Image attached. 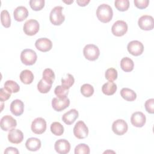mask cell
Masks as SVG:
<instances>
[{"mask_svg": "<svg viewBox=\"0 0 154 154\" xmlns=\"http://www.w3.org/2000/svg\"><path fill=\"white\" fill-rule=\"evenodd\" d=\"M73 134L78 139L85 138L88 135V129L83 121L78 122L73 128Z\"/></svg>", "mask_w": 154, "mask_h": 154, "instance_id": "6", "label": "cell"}, {"mask_svg": "<svg viewBox=\"0 0 154 154\" xmlns=\"http://www.w3.org/2000/svg\"><path fill=\"white\" fill-rule=\"evenodd\" d=\"M17 126L16 120L11 116L6 115L2 117L0 122V126L2 130L8 131L16 128Z\"/></svg>", "mask_w": 154, "mask_h": 154, "instance_id": "11", "label": "cell"}, {"mask_svg": "<svg viewBox=\"0 0 154 154\" xmlns=\"http://www.w3.org/2000/svg\"><path fill=\"white\" fill-rule=\"evenodd\" d=\"M1 24L5 28H9L11 25V17L8 11L4 10L1 13Z\"/></svg>", "mask_w": 154, "mask_h": 154, "instance_id": "29", "label": "cell"}, {"mask_svg": "<svg viewBox=\"0 0 154 154\" xmlns=\"http://www.w3.org/2000/svg\"><path fill=\"white\" fill-rule=\"evenodd\" d=\"M4 88L10 91L11 93H17L20 90V87L17 82L12 80L7 81L4 85Z\"/></svg>", "mask_w": 154, "mask_h": 154, "instance_id": "28", "label": "cell"}, {"mask_svg": "<svg viewBox=\"0 0 154 154\" xmlns=\"http://www.w3.org/2000/svg\"><path fill=\"white\" fill-rule=\"evenodd\" d=\"M113 11L112 8L108 4H102L96 10V16L102 23H108L112 18Z\"/></svg>", "mask_w": 154, "mask_h": 154, "instance_id": "1", "label": "cell"}, {"mask_svg": "<svg viewBox=\"0 0 154 154\" xmlns=\"http://www.w3.org/2000/svg\"><path fill=\"white\" fill-rule=\"evenodd\" d=\"M63 2H65V3H66V4H71V3H73V0H70V1H63Z\"/></svg>", "mask_w": 154, "mask_h": 154, "instance_id": "43", "label": "cell"}, {"mask_svg": "<svg viewBox=\"0 0 154 154\" xmlns=\"http://www.w3.org/2000/svg\"><path fill=\"white\" fill-rule=\"evenodd\" d=\"M31 128L34 134H42L46 129V122L42 117H37L32 122Z\"/></svg>", "mask_w": 154, "mask_h": 154, "instance_id": "8", "label": "cell"}, {"mask_svg": "<svg viewBox=\"0 0 154 154\" xmlns=\"http://www.w3.org/2000/svg\"><path fill=\"white\" fill-rule=\"evenodd\" d=\"M117 71L114 68H109L108 69L105 73V78L110 82L115 81L117 78Z\"/></svg>", "mask_w": 154, "mask_h": 154, "instance_id": "34", "label": "cell"}, {"mask_svg": "<svg viewBox=\"0 0 154 154\" xmlns=\"http://www.w3.org/2000/svg\"><path fill=\"white\" fill-rule=\"evenodd\" d=\"M54 93L58 98H66L69 94V90L65 88L62 85H58L55 87Z\"/></svg>", "mask_w": 154, "mask_h": 154, "instance_id": "35", "label": "cell"}, {"mask_svg": "<svg viewBox=\"0 0 154 154\" xmlns=\"http://www.w3.org/2000/svg\"><path fill=\"white\" fill-rule=\"evenodd\" d=\"M128 129V124L123 119H117L112 125V130L117 135H123L127 132Z\"/></svg>", "mask_w": 154, "mask_h": 154, "instance_id": "12", "label": "cell"}, {"mask_svg": "<svg viewBox=\"0 0 154 154\" xmlns=\"http://www.w3.org/2000/svg\"><path fill=\"white\" fill-rule=\"evenodd\" d=\"M42 76H43L42 79H43L46 81H47L52 84L54 81L55 80V73L51 69H49V68L45 69L43 72Z\"/></svg>", "mask_w": 154, "mask_h": 154, "instance_id": "30", "label": "cell"}, {"mask_svg": "<svg viewBox=\"0 0 154 154\" xmlns=\"http://www.w3.org/2000/svg\"><path fill=\"white\" fill-rule=\"evenodd\" d=\"M134 3L135 7L139 9H144L147 8L149 4V0H134Z\"/></svg>", "mask_w": 154, "mask_h": 154, "instance_id": "39", "label": "cell"}, {"mask_svg": "<svg viewBox=\"0 0 154 154\" xmlns=\"http://www.w3.org/2000/svg\"><path fill=\"white\" fill-rule=\"evenodd\" d=\"M50 129L51 132L56 136H60L63 135V134L64 133L63 126L60 122H53L51 125Z\"/></svg>", "mask_w": 154, "mask_h": 154, "instance_id": "26", "label": "cell"}, {"mask_svg": "<svg viewBox=\"0 0 154 154\" xmlns=\"http://www.w3.org/2000/svg\"><path fill=\"white\" fill-rule=\"evenodd\" d=\"M127 49L131 55L134 56H139L143 52L144 46L140 41L132 40L128 43Z\"/></svg>", "mask_w": 154, "mask_h": 154, "instance_id": "10", "label": "cell"}, {"mask_svg": "<svg viewBox=\"0 0 154 154\" xmlns=\"http://www.w3.org/2000/svg\"><path fill=\"white\" fill-rule=\"evenodd\" d=\"M134 61L129 57H124L120 61V67L125 72H130L134 69Z\"/></svg>", "mask_w": 154, "mask_h": 154, "instance_id": "25", "label": "cell"}, {"mask_svg": "<svg viewBox=\"0 0 154 154\" xmlns=\"http://www.w3.org/2000/svg\"><path fill=\"white\" fill-rule=\"evenodd\" d=\"M41 145V141L38 138L34 137L28 138L25 143L26 148L28 150L32 152H35L40 149Z\"/></svg>", "mask_w": 154, "mask_h": 154, "instance_id": "21", "label": "cell"}, {"mask_svg": "<svg viewBox=\"0 0 154 154\" xmlns=\"http://www.w3.org/2000/svg\"><path fill=\"white\" fill-rule=\"evenodd\" d=\"M45 0H31L29 5L34 11H40L45 6Z\"/></svg>", "mask_w": 154, "mask_h": 154, "instance_id": "36", "label": "cell"}, {"mask_svg": "<svg viewBox=\"0 0 154 154\" xmlns=\"http://www.w3.org/2000/svg\"><path fill=\"white\" fill-rule=\"evenodd\" d=\"M146 122V116L140 111L134 112L131 117V122L132 125L137 128L143 127Z\"/></svg>", "mask_w": 154, "mask_h": 154, "instance_id": "16", "label": "cell"}, {"mask_svg": "<svg viewBox=\"0 0 154 154\" xmlns=\"http://www.w3.org/2000/svg\"><path fill=\"white\" fill-rule=\"evenodd\" d=\"M117 88V85L114 82L108 81L102 85V91L105 95L111 96L116 93Z\"/></svg>", "mask_w": 154, "mask_h": 154, "instance_id": "22", "label": "cell"}, {"mask_svg": "<svg viewBox=\"0 0 154 154\" xmlns=\"http://www.w3.org/2000/svg\"><path fill=\"white\" fill-rule=\"evenodd\" d=\"M37 59V54L32 49H25L20 54V60L26 66L33 65L36 62Z\"/></svg>", "mask_w": 154, "mask_h": 154, "instance_id": "3", "label": "cell"}, {"mask_svg": "<svg viewBox=\"0 0 154 154\" xmlns=\"http://www.w3.org/2000/svg\"><path fill=\"white\" fill-rule=\"evenodd\" d=\"M52 87V84L46 81L43 79L39 81L37 84V89L38 91L41 93H48Z\"/></svg>", "mask_w": 154, "mask_h": 154, "instance_id": "27", "label": "cell"}, {"mask_svg": "<svg viewBox=\"0 0 154 154\" xmlns=\"http://www.w3.org/2000/svg\"><path fill=\"white\" fill-rule=\"evenodd\" d=\"M81 93L84 97H89L93 94L94 88L89 84H84L81 87Z\"/></svg>", "mask_w": 154, "mask_h": 154, "instance_id": "31", "label": "cell"}, {"mask_svg": "<svg viewBox=\"0 0 154 154\" xmlns=\"http://www.w3.org/2000/svg\"><path fill=\"white\" fill-rule=\"evenodd\" d=\"M90 152L89 146L84 143H81L75 148V154H89Z\"/></svg>", "mask_w": 154, "mask_h": 154, "instance_id": "37", "label": "cell"}, {"mask_svg": "<svg viewBox=\"0 0 154 154\" xmlns=\"http://www.w3.org/2000/svg\"><path fill=\"white\" fill-rule=\"evenodd\" d=\"M138 24L140 29L142 30H152L154 28L153 18L152 16L149 15H143L139 18Z\"/></svg>", "mask_w": 154, "mask_h": 154, "instance_id": "9", "label": "cell"}, {"mask_svg": "<svg viewBox=\"0 0 154 154\" xmlns=\"http://www.w3.org/2000/svg\"><path fill=\"white\" fill-rule=\"evenodd\" d=\"M83 54L85 58L88 60L95 61L100 55V51L96 45L88 44L84 48Z\"/></svg>", "mask_w": 154, "mask_h": 154, "instance_id": "4", "label": "cell"}, {"mask_svg": "<svg viewBox=\"0 0 154 154\" xmlns=\"http://www.w3.org/2000/svg\"><path fill=\"white\" fill-rule=\"evenodd\" d=\"M8 141L13 144H19L23 140V132L17 129H12L8 134Z\"/></svg>", "mask_w": 154, "mask_h": 154, "instance_id": "17", "label": "cell"}, {"mask_svg": "<svg viewBox=\"0 0 154 154\" xmlns=\"http://www.w3.org/2000/svg\"><path fill=\"white\" fill-rule=\"evenodd\" d=\"M70 105L69 98H58L54 97L52 100V106L56 111H61L67 108Z\"/></svg>", "mask_w": 154, "mask_h": 154, "instance_id": "13", "label": "cell"}, {"mask_svg": "<svg viewBox=\"0 0 154 154\" xmlns=\"http://www.w3.org/2000/svg\"><path fill=\"white\" fill-rule=\"evenodd\" d=\"M11 93L5 88H1L0 89V100L4 102L8 100L11 96Z\"/></svg>", "mask_w": 154, "mask_h": 154, "instance_id": "40", "label": "cell"}, {"mask_svg": "<svg viewBox=\"0 0 154 154\" xmlns=\"http://www.w3.org/2000/svg\"><path fill=\"white\" fill-rule=\"evenodd\" d=\"M63 8L61 6H56L53 8L49 14L51 22L54 25H60L65 20V16L62 13Z\"/></svg>", "mask_w": 154, "mask_h": 154, "instance_id": "2", "label": "cell"}, {"mask_svg": "<svg viewBox=\"0 0 154 154\" xmlns=\"http://www.w3.org/2000/svg\"><path fill=\"white\" fill-rule=\"evenodd\" d=\"M75 79L70 74H67V76L61 79V85L69 90L74 84Z\"/></svg>", "mask_w": 154, "mask_h": 154, "instance_id": "33", "label": "cell"}, {"mask_svg": "<svg viewBox=\"0 0 154 154\" xmlns=\"http://www.w3.org/2000/svg\"><path fill=\"white\" fill-rule=\"evenodd\" d=\"M19 153V152L17 150V149L16 147H7V148H6V149L4 151V153H5V154H7V153L18 154Z\"/></svg>", "mask_w": 154, "mask_h": 154, "instance_id": "41", "label": "cell"}, {"mask_svg": "<svg viewBox=\"0 0 154 154\" xmlns=\"http://www.w3.org/2000/svg\"><path fill=\"white\" fill-rule=\"evenodd\" d=\"M127 23L121 20H117L114 23L111 27V32L114 35L117 37H121L124 35L128 31Z\"/></svg>", "mask_w": 154, "mask_h": 154, "instance_id": "7", "label": "cell"}, {"mask_svg": "<svg viewBox=\"0 0 154 154\" xmlns=\"http://www.w3.org/2000/svg\"><path fill=\"white\" fill-rule=\"evenodd\" d=\"M116 8L120 11H126L129 7V0H116L114 2Z\"/></svg>", "mask_w": 154, "mask_h": 154, "instance_id": "32", "label": "cell"}, {"mask_svg": "<svg viewBox=\"0 0 154 154\" xmlns=\"http://www.w3.org/2000/svg\"><path fill=\"white\" fill-rule=\"evenodd\" d=\"M35 48L40 51L46 52L50 51L52 48V43L48 38H40L35 42Z\"/></svg>", "mask_w": 154, "mask_h": 154, "instance_id": "15", "label": "cell"}, {"mask_svg": "<svg viewBox=\"0 0 154 154\" xmlns=\"http://www.w3.org/2000/svg\"><path fill=\"white\" fill-rule=\"evenodd\" d=\"M144 107L147 112L154 113V99L153 98L147 100L144 103Z\"/></svg>", "mask_w": 154, "mask_h": 154, "instance_id": "38", "label": "cell"}, {"mask_svg": "<svg viewBox=\"0 0 154 154\" xmlns=\"http://www.w3.org/2000/svg\"><path fill=\"white\" fill-rule=\"evenodd\" d=\"M21 82L25 84H30L34 80V75L29 70H23L19 76Z\"/></svg>", "mask_w": 154, "mask_h": 154, "instance_id": "24", "label": "cell"}, {"mask_svg": "<svg viewBox=\"0 0 154 154\" xmlns=\"http://www.w3.org/2000/svg\"><path fill=\"white\" fill-rule=\"evenodd\" d=\"M90 2V0H77L76 1V3L78 4L79 6H81V7L86 6Z\"/></svg>", "mask_w": 154, "mask_h": 154, "instance_id": "42", "label": "cell"}, {"mask_svg": "<svg viewBox=\"0 0 154 154\" xmlns=\"http://www.w3.org/2000/svg\"><path fill=\"white\" fill-rule=\"evenodd\" d=\"M120 95L125 100L129 102H132L137 98L135 92L128 88H123L120 91Z\"/></svg>", "mask_w": 154, "mask_h": 154, "instance_id": "23", "label": "cell"}, {"mask_svg": "<svg viewBox=\"0 0 154 154\" xmlns=\"http://www.w3.org/2000/svg\"><path fill=\"white\" fill-rule=\"evenodd\" d=\"M10 111L16 116H21L24 111V103L19 99H15L10 104Z\"/></svg>", "mask_w": 154, "mask_h": 154, "instance_id": "18", "label": "cell"}, {"mask_svg": "<svg viewBox=\"0 0 154 154\" xmlns=\"http://www.w3.org/2000/svg\"><path fill=\"white\" fill-rule=\"evenodd\" d=\"M78 111L75 109H71L65 112L62 116V120L67 125L73 124L78 118Z\"/></svg>", "mask_w": 154, "mask_h": 154, "instance_id": "19", "label": "cell"}, {"mask_svg": "<svg viewBox=\"0 0 154 154\" xmlns=\"http://www.w3.org/2000/svg\"><path fill=\"white\" fill-rule=\"evenodd\" d=\"M39 28L40 25L37 20L35 19H29L25 22L23 30L26 35L32 36L38 32Z\"/></svg>", "mask_w": 154, "mask_h": 154, "instance_id": "5", "label": "cell"}, {"mask_svg": "<svg viewBox=\"0 0 154 154\" xmlns=\"http://www.w3.org/2000/svg\"><path fill=\"white\" fill-rule=\"evenodd\" d=\"M14 19L17 22H22L28 16V11L24 6H19L15 8L13 12Z\"/></svg>", "mask_w": 154, "mask_h": 154, "instance_id": "20", "label": "cell"}, {"mask_svg": "<svg viewBox=\"0 0 154 154\" xmlns=\"http://www.w3.org/2000/svg\"><path fill=\"white\" fill-rule=\"evenodd\" d=\"M54 148L58 153L66 154L70 152V144L65 139H60L55 143Z\"/></svg>", "mask_w": 154, "mask_h": 154, "instance_id": "14", "label": "cell"}]
</instances>
